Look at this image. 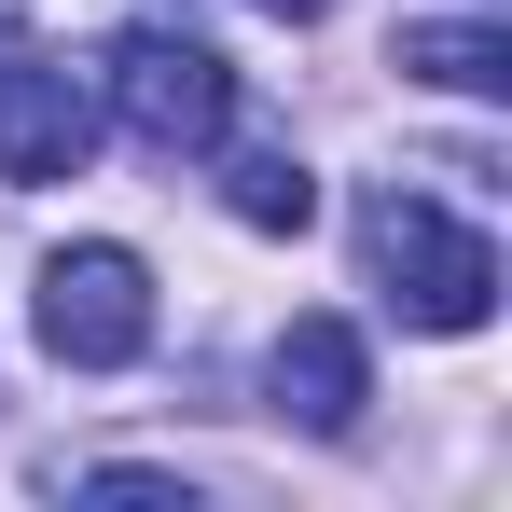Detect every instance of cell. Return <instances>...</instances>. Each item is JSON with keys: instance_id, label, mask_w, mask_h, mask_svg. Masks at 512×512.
I'll list each match as a JSON object with an SVG mask.
<instances>
[{"instance_id": "obj_8", "label": "cell", "mask_w": 512, "mask_h": 512, "mask_svg": "<svg viewBox=\"0 0 512 512\" xmlns=\"http://www.w3.org/2000/svg\"><path fill=\"white\" fill-rule=\"evenodd\" d=\"M84 499H139V512H167L180 485H167V471H84Z\"/></svg>"}, {"instance_id": "obj_1", "label": "cell", "mask_w": 512, "mask_h": 512, "mask_svg": "<svg viewBox=\"0 0 512 512\" xmlns=\"http://www.w3.org/2000/svg\"><path fill=\"white\" fill-rule=\"evenodd\" d=\"M360 277H374L416 333H485V319H499V250H485L457 208L402 194V180L360 194Z\"/></svg>"}, {"instance_id": "obj_5", "label": "cell", "mask_w": 512, "mask_h": 512, "mask_svg": "<svg viewBox=\"0 0 512 512\" xmlns=\"http://www.w3.org/2000/svg\"><path fill=\"white\" fill-rule=\"evenodd\" d=\"M263 388H277V416H291V429L346 443V429H360V402H374V360H360V333H346V319H291V333H277V360H263Z\"/></svg>"}, {"instance_id": "obj_7", "label": "cell", "mask_w": 512, "mask_h": 512, "mask_svg": "<svg viewBox=\"0 0 512 512\" xmlns=\"http://www.w3.org/2000/svg\"><path fill=\"white\" fill-rule=\"evenodd\" d=\"M402 70L443 84V97H499L512 84V42L485 28V14H416V28H402Z\"/></svg>"}, {"instance_id": "obj_4", "label": "cell", "mask_w": 512, "mask_h": 512, "mask_svg": "<svg viewBox=\"0 0 512 512\" xmlns=\"http://www.w3.org/2000/svg\"><path fill=\"white\" fill-rule=\"evenodd\" d=\"M97 153V84L56 56H0V180H84Z\"/></svg>"}, {"instance_id": "obj_9", "label": "cell", "mask_w": 512, "mask_h": 512, "mask_svg": "<svg viewBox=\"0 0 512 512\" xmlns=\"http://www.w3.org/2000/svg\"><path fill=\"white\" fill-rule=\"evenodd\" d=\"M263 14H277V28H319V14H333V0H263Z\"/></svg>"}, {"instance_id": "obj_3", "label": "cell", "mask_w": 512, "mask_h": 512, "mask_svg": "<svg viewBox=\"0 0 512 512\" xmlns=\"http://www.w3.org/2000/svg\"><path fill=\"white\" fill-rule=\"evenodd\" d=\"M28 333H42V360H70V374H125V360L153 346V263H139V250H111V236L56 250V263H42Z\"/></svg>"}, {"instance_id": "obj_2", "label": "cell", "mask_w": 512, "mask_h": 512, "mask_svg": "<svg viewBox=\"0 0 512 512\" xmlns=\"http://www.w3.org/2000/svg\"><path fill=\"white\" fill-rule=\"evenodd\" d=\"M84 84H97V125H125L139 153H208L236 125V70L208 42H180V28H125Z\"/></svg>"}, {"instance_id": "obj_6", "label": "cell", "mask_w": 512, "mask_h": 512, "mask_svg": "<svg viewBox=\"0 0 512 512\" xmlns=\"http://www.w3.org/2000/svg\"><path fill=\"white\" fill-rule=\"evenodd\" d=\"M208 153H222V208H236L250 236H305V222H319V180H305L291 139H236V125H222Z\"/></svg>"}]
</instances>
